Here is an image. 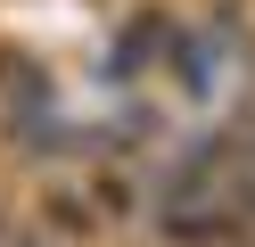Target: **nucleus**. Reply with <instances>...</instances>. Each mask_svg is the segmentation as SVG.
Returning <instances> with one entry per match:
<instances>
[{"mask_svg": "<svg viewBox=\"0 0 255 247\" xmlns=\"http://www.w3.org/2000/svg\"><path fill=\"white\" fill-rule=\"evenodd\" d=\"M17 247H41V239H17Z\"/></svg>", "mask_w": 255, "mask_h": 247, "instance_id": "f257e3e1", "label": "nucleus"}]
</instances>
